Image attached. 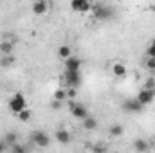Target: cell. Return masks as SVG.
<instances>
[{
	"label": "cell",
	"instance_id": "obj_1",
	"mask_svg": "<svg viewBox=\"0 0 155 153\" xmlns=\"http://www.w3.org/2000/svg\"><path fill=\"white\" fill-rule=\"evenodd\" d=\"M90 11L96 20H110L114 16V9L110 5H103V4H92Z\"/></svg>",
	"mask_w": 155,
	"mask_h": 153
},
{
	"label": "cell",
	"instance_id": "obj_2",
	"mask_svg": "<svg viewBox=\"0 0 155 153\" xmlns=\"http://www.w3.org/2000/svg\"><path fill=\"white\" fill-rule=\"evenodd\" d=\"M7 106H9V110L13 112V114L16 115L20 110H24V108H27V103H25V97L20 94V92H16V94H13V97L9 99V103H7Z\"/></svg>",
	"mask_w": 155,
	"mask_h": 153
},
{
	"label": "cell",
	"instance_id": "obj_3",
	"mask_svg": "<svg viewBox=\"0 0 155 153\" xmlns=\"http://www.w3.org/2000/svg\"><path fill=\"white\" fill-rule=\"evenodd\" d=\"M63 83H65L67 86L79 88V85H81V74H79V70H65V74H63Z\"/></svg>",
	"mask_w": 155,
	"mask_h": 153
},
{
	"label": "cell",
	"instance_id": "obj_4",
	"mask_svg": "<svg viewBox=\"0 0 155 153\" xmlns=\"http://www.w3.org/2000/svg\"><path fill=\"white\" fill-rule=\"evenodd\" d=\"M31 141H33L38 148H47V146H49V142H51L49 135H47L45 132H40V130H36V132H33V133H31Z\"/></svg>",
	"mask_w": 155,
	"mask_h": 153
},
{
	"label": "cell",
	"instance_id": "obj_5",
	"mask_svg": "<svg viewBox=\"0 0 155 153\" xmlns=\"http://www.w3.org/2000/svg\"><path fill=\"white\" fill-rule=\"evenodd\" d=\"M123 110L128 112V114H139V112H143V105L139 103L137 97H134V99H126V101L123 103Z\"/></svg>",
	"mask_w": 155,
	"mask_h": 153
},
{
	"label": "cell",
	"instance_id": "obj_6",
	"mask_svg": "<svg viewBox=\"0 0 155 153\" xmlns=\"http://www.w3.org/2000/svg\"><path fill=\"white\" fill-rule=\"evenodd\" d=\"M71 9L76 13H88L92 9L90 0H71Z\"/></svg>",
	"mask_w": 155,
	"mask_h": 153
},
{
	"label": "cell",
	"instance_id": "obj_7",
	"mask_svg": "<svg viewBox=\"0 0 155 153\" xmlns=\"http://www.w3.org/2000/svg\"><path fill=\"white\" fill-rule=\"evenodd\" d=\"M137 99L139 103L144 106V105H150L152 101L155 99V90H150V88H143L139 94H137Z\"/></svg>",
	"mask_w": 155,
	"mask_h": 153
},
{
	"label": "cell",
	"instance_id": "obj_8",
	"mask_svg": "<svg viewBox=\"0 0 155 153\" xmlns=\"http://www.w3.org/2000/svg\"><path fill=\"white\" fill-rule=\"evenodd\" d=\"M49 7H51V4L47 0H35L33 2V13L35 15H45L49 11Z\"/></svg>",
	"mask_w": 155,
	"mask_h": 153
},
{
	"label": "cell",
	"instance_id": "obj_9",
	"mask_svg": "<svg viewBox=\"0 0 155 153\" xmlns=\"http://www.w3.org/2000/svg\"><path fill=\"white\" fill-rule=\"evenodd\" d=\"M81 69V60L78 56H69L65 60V70H79Z\"/></svg>",
	"mask_w": 155,
	"mask_h": 153
},
{
	"label": "cell",
	"instance_id": "obj_10",
	"mask_svg": "<svg viewBox=\"0 0 155 153\" xmlns=\"http://www.w3.org/2000/svg\"><path fill=\"white\" fill-rule=\"evenodd\" d=\"M71 112H72V115H74L76 119H85V117L88 115L87 106H85V105H81V103H76V105L71 108Z\"/></svg>",
	"mask_w": 155,
	"mask_h": 153
},
{
	"label": "cell",
	"instance_id": "obj_11",
	"mask_svg": "<svg viewBox=\"0 0 155 153\" xmlns=\"http://www.w3.org/2000/svg\"><path fill=\"white\" fill-rule=\"evenodd\" d=\"M54 139H56L60 144H69V142H71V133H69L67 130H58L56 135H54Z\"/></svg>",
	"mask_w": 155,
	"mask_h": 153
},
{
	"label": "cell",
	"instance_id": "obj_12",
	"mask_svg": "<svg viewBox=\"0 0 155 153\" xmlns=\"http://www.w3.org/2000/svg\"><path fill=\"white\" fill-rule=\"evenodd\" d=\"M83 128L88 130V132H90V130H96V128H97V121H96L94 117H88V115H87V117L83 119Z\"/></svg>",
	"mask_w": 155,
	"mask_h": 153
},
{
	"label": "cell",
	"instance_id": "obj_13",
	"mask_svg": "<svg viewBox=\"0 0 155 153\" xmlns=\"http://www.w3.org/2000/svg\"><path fill=\"white\" fill-rule=\"evenodd\" d=\"M134 148H135V151H148V150H150V144H148L144 139H135Z\"/></svg>",
	"mask_w": 155,
	"mask_h": 153
},
{
	"label": "cell",
	"instance_id": "obj_14",
	"mask_svg": "<svg viewBox=\"0 0 155 153\" xmlns=\"http://www.w3.org/2000/svg\"><path fill=\"white\" fill-rule=\"evenodd\" d=\"M112 72H114V76H117V77H124L126 76V67H124L123 63H114Z\"/></svg>",
	"mask_w": 155,
	"mask_h": 153
},
{
	"label": "cell",
	"instance_id": "obj_15",
	"mask_svg": "<svg viewBox=\"0 0 155 153\" xmlns=\"http://www.w3.org/2000/svg\"><path fill=\"white\" fill-rule=\"evenodd\" d=\"M58 56H60L61 60H67L69 56H72V49H71L69 45H61V47L58 49Z\"/></svg>",
	"mask_w": 155,
	"mask_h": 153
},
{
	"label": "cell",
	"instance_id": "obj_16",
	"mask_svg": "<svg viewBox=\"0 0 155 153\" xmlns=\"http://www.w3.org/2000/svg\"><path fill=\"white\" fill-rule=\"evenodd\" d=\"M4 142L11 148L15 142H18V135H16L15 132H9V133H5V135H4Z\"/></svg>",
	"mask_w": 155,
	"mask_h": 153
},
{
	"label": "cell",
	"instance_id": "obj_17",
	"mask_svg": "<svg viewBox=\"0 0 155 153\" xmlns=\"http://www.w3.org/2000/svg\"><path fill=\"white\" fill-rule=\"evenodd\" d=\"M15 63V58L11 56V54H2V58H0V67H11Z\"/></svg>",
	"mask_w": 155,
	"mask_h": 153
},
{
	"label": "cell",
	"instance_id": "obj_18",
	"mask_svg": "<svg viewBox=\"0 0 155 153\" xmlns=\"http://www.w3.org/2000/svg\"><path fill=\"white\" fill-rule=\"evenodd\" d=\"M0 52H2V54H13V43L4 40V41L0 43Z\"/></svg>",
	"mask_w": 155,
	"mask_h": 153
},
{
	"label": "cell",
	"instance_id": "obj_19",
	"mask_svg": "<svg viewBox=\"0 0 155 153\" xmlns=\"http://www.w3.org/2000/svg\"><path fill=\"white\" fill-rule=\"evenodd\" d=\"M52 97L56 99V101H67V90H63V88H58V90H54V94H52Z\"/></svg>",
	"mask_w": 155,
	"mask_h": 153
},
{
	"label": "cell",
	"instance_id": "obj_20",
	"mask_svg": "<svg viewBox=\"0 0 155 153\" xmlns=\"http://www.w3.org/2000/svg\"><path fill=\"white\" fill-rule=\"evenodd\" d=\"M123 133H124V128H123L121 124H112V126H110V135H112V137H121Z\"/></svg>",
	"mask_w": 155,
	"mask_h": 153
},
{
	"label": "cell",
	"instance_id": "obj_21",
	"mask_svg": "<svg viewBox=\"0 0 155 153\" xmlns=\"http://www.w3.org/2000/svg\"><path fill=\"white\" fill-rule=\"evenodd\" d=\"M16 117H18V121H22V122H27V121L31 119V112H29L27 108H24V110H20V112L16 114Z\"/></svg>",
	"mask_w": 155,
	"mask_h": 153
},
{
	"label": "cell",
	"instance_id": "obj_22",
	"mask_svg": "<svg viewBox=\"0 0 155 153\" xmlns=\"http://www.w3.org/2000/svg\"><path fill=\"white\" fill-rule=\"evenodd\" d=\"M11 151H15V153H25V151H27V148H25V146H22V144H18V142H15V144L11 146Z\"/></svg>",
	"mask_w": 155,
	"mask_h": 153
},
{
	"label": "cell",
	"instance_id": "obj_23",
	"mask_svg": "<svg viewBox=\"0 0 155 153\" xmlns=\"http://www.w3.org/2000/svg\"><path fill=\"white\" fill-rule=\"evenodd\" d=\"M76 97H78V88L69 86V90H67V99H76Z\"/></svg>",
	"mask_w": 155,
	"mask_h": 153
},
{
	"label": "cell",
	"instance_id": "obj_24",
	"mask_svg": "<svg viewBox=\"0 0 155 153\" xmlns=\"http://www.w3.org/2000/svg\"><path fill=\"white\" fill-rule=\"evenodd\" d=\"M146 54H148V58H155V40L148 45V49H146Z\"/></svg>",
	"mask_w": 155,
	"mask_h": 153
},
{
	"label": "cell",
	"instance_id": "obj_25",
	"mask_svg": "<svg viewBox=\"0 0 155 153\" xmlns=\"http://www.w3.org/2000/svg\"><path fill=\"white\" fill-rule=\"evenodd\" d=\"M144 88H150V90H155V79H153V77L146 79V83H144Z\"/></svg>",
	"mask_w": 155,
	"mask_h": 153
},
{
	"label": "cell",
	"instance_id": "obj_26",
	"mask_svg": "<svg viewBox=\"0 0 155 153\" xmlns=\"http://www.w3.org/2000/svg\"><path fill=\"white\" fill-rule=\"evenodd\" d=\"M146 69L148 70H155V58H148L146 60Z\"/></svg>",
	"mask_w": 155,
	"mask_h": 153
},
{
	"label": "cell",
	"instance_id": "obj_27",
	"mask_svg": "<svg viewBox=\"0 0 155 153\" xmlns=\"http://www.w3.org/2000/svg\"><path fill=\"white\" fill-rule=\"evenodd\" d=\"M51 106H52V108H54V110H58V108H61V106H63V101H56V99H54V101H52V105H51Z\"/></svg>",
	"mask_w": 155,
	"mask_h": 153
},
{
	"label": "cell",
	"instance_id": "obj_28",
	"mask_svg": "<svg viewBox=\"0 0 155 153\" xmlns=\"http://www.w3.org/2000/svg\"><path fill=\"white\" fill-rule=\"evenodd\" d=\"M107 150V146H94L92 148V151H105Z\"/></svg>",
	"mask_w": 155,
	"mask_h": 153
},
{
	"label": "cell",
	"instance_id": "obj_29",
	"mask_svg": "<svg viewBox=\"0 0 155 153\" xmlns=\"http://www.w3.org/2000/svg\"><path fill=\"white\" fill-rule=\"evenodd\" d=\"M5 150H7V144H5L4 141H0V153H2V151H5Z\"/></svg>",
	"mask_w": 155,
	"mask_h": 153
},
{
	"label": "cell",
	"instance_id": "obj_30",
	"mask_svg": "<svg viewBox=\"0 0 155 153\" xmlns=\"http://www.w3.org/2000/svg\"><path fill=\"white\" fill-rule=\"evenodd\" d=\"M150 11H153V13H155V5H152V7H150Z\"/></svg>",
	"mask_w": 155,
	"mask_h": 153
},
{
	"label": "cell",
	"instance_id": "obj_31",
	"mask_svg": "<svg viewBox=\"0 0 155 153\" xmlns=\"http://www.w3.org/2000/svg\"><path fill=\"white\" fill-rule=\"evenodd\" d=\"M153 142H155V137H153Z\"/></svg>",
	"mask_w": 155,
	"mask_h": 153
}]
</instances>
